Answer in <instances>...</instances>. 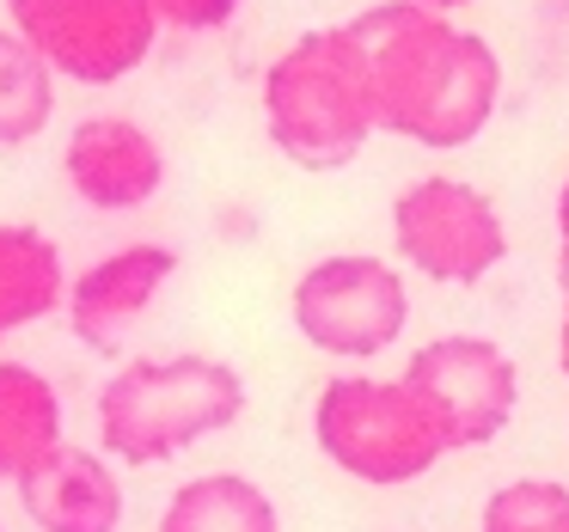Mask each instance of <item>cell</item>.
Wrapping results in <instances>:
<instances>
[{
  "instance_id": "d6986e66",
  "label": "cell",
  "mask_w": 569,
  "mask_h": 532,
  "mask_svg": "<svg viewBox=\"0 0 569 532\" xmlns=\"http://www.w3.org/2000/svg\"><path fill=\"white\" fill-rule=\"evenodd\" d=\"M410 7H422V13H459V7H471V0H410Z\"/></svg>"
},
{
  "instance_id": "7c38bea8",
  "label": "cell",
  "mask_w": 569,
  "mask_h": 532,
  "mask_svg": "<svg viewBox=\"0 0 569 532\" xmlns=\"http://www.w3.org/2000/svg\"><path fill=\"white\" fill-rule=\"evenodd\" d=\"M68 294L62 245L31 221H0V343L50 319Z\"/></svg>"
},
{
  "instance_id": "30bf717a",
  "label": "cell",
  "mask_w": 569,
  "mask_h": 532,
  "mask_svg": "<svg viewBox=\"0 0 569 532\" xmlns=\"http://www.w3.org/2000/svg\"><path fill=\"white\" fill-rule=\"evenodd\" d=\"M172 270H178V251L153 245V239L99 258L80 282H68V294H62L68 300V331L87 349H99V355H117L129 324L153 307V294L172 282Z\"/></svg>"
},
{
  "instance_id": "8992f818",
  "label": "cell",
  "mask_w": 569,
  "mask_h": 532,
  "mask_svg": "<svg viewBox=\"0 0 569 532\" xmlns=\"http://www.w3.org/2000/svg\"><path fill=\"white\" fill-rule=\"evenodd\" d=\"M392 245L417 275L447 288H471L508 258V227L496 202L466 178H417L392 202Z\"/></svg>"
},
{
  "instance_id": "9c48e42d",
  "label": "cell",
  "mask_w": 569,
  "mask_h": 532,
  "mask_svg": "<svg viewBox=\"0 0 569 532\" xmlns=\"http://www.w3.org/2000/svg\"><path fill=\"white\" fill-rule=\"evenodd\" d=\"M62 172L87 209L136 214L160 197L166 153L136 117H87V123H74V135L62 148Z\"/></svg>"
},
{
  "instance_id": "4fadbf2b",
  "label": "cell",
  "mask_w": 569,
  "mask_h": 532,
  "mask_svg": "<svg viewBox=\"0 0 569 532\" xmlns=\"http://www.w3.org/2000/svg\"><path fill=\"white\" fill-rule=\"evenodd\" d=\"M62 446V392L26 361H0V483H19Z\"/></svg>"
},
{
  "instance_id": "ffe728a7",
  "label": "cell",
  "mask_w": 569,
  "mask_h": 532,
  "mask_svg": "<svg viewBox=\"0 0 569 532\" xmlns=\"http://www.w3.org/2000/svg\"><path fill=\"white\" fill-rule=\"evenodd\" d=\"M557 361H563V380H569V294H563V331H557Z\"/></svg>"
},
{
  "instance_id": "9a60e30c",
  "label": "cell",
  "mask_w": 569,
  "mask_h": 532,
  "mask_svg": "<svg viewBox=\"0 0 569 532\" xmlns=\"http://www.w3.org/2000/svg\"><path fill=\"white\" fill-rule=\"evenodd\" d=\"M56 117V74L26 38L0 31V148H26Z\"/></svg>"
},
{
  "instance_id": "44dd1931",
  "label": "cell",
  "mask_w": 569,
  "mask_h": 532,
  "mask_svg": "<svg viewBox=\"0 0 569 532\" xmlns=\"http://www.w3.org/2000/svg\"><path fill=\"white\" fill-rule=\"evenodd\" d=\"M0 532H7V526H0Z\"/></svg>"
},
{
  "instance_id": "5b68a950",
  "label": "cell",
  "mask_w": 569,
  "mask_h": 532,
  "mask_svg": "<svg viewBox=\"0 0 569 532\" xmlns=\"http://www.w3.org/2000/svg\"><path fill=\"white\" fill-rule=\"evenodd\" d=\"M13 38L43 56L50 74L80 87H117L160 43L153 0H7Z\"/></svg>"
},
{
  "instance_id": "52a82bcc",
  "label": "cell",
  "mask_w": 569,
  "mask_h": 532,
  "mask_svg": "<svg viewBox=\"0 0 569 532\" xmlns=\"http://www.w3.org/2000/svg\"><path fill=\"white\" fill-rule=\"evenodd\" d=\"M410 294L405 275L380 258H319L295 282V331L319 355L373 361L405 337Z\"/></svg>"
},
{
  "instance_id": "2e32d148",
  "label": "cell",
  "mask_w": 569,
  "mask_h": 532,
  "mask_svg": "<svg viewBox=\"0 0 569 532\" xmlns=\"http://www.w3.org/2000/svg\"><path fill=\"white\" fill-rule=\"evenodd\" d=\"M478 532H569V490L557 478H515L490 490Z\"/></svg>"
},
{
  "instance_id": "ac0fdd59",
  "label": "cell",
  "mask_w": 569,
  "mask_h": 532,
  "mask_svg": "<svg viewBox=\"0 0 569 532\" xmlns=\"http://www.w3.org/2000/svg\"><path fill=\"white\" fill-rule=\"evenodd\" d=\"M557 275H563V294H569V178L557 190Z\"/></svg>"
},
{
  "instance_id": "3957f363",
  "label": "cell",
  "mask_w": 569,
  "mask_h": 532,
  "mask_svg": "<svg viewBox=\"0 0 569 532\" xmlns=\"http://www.w3.org/2000/svg\"><path fill=\"white\" fill-rule=\"evenodd\" d=\"M246 416V380L214 355L129 361L99 392V446L123 465H166Z\"/></svg>"
},
{
  "instance_id": "7a4b0ae2",
  "label": "cell",
  "mask_w": 569,
  "mask_h": 532,
  "mask_svg": "<svg viewBox=\"0 0 569 532\" xmlns=\"http://www.w3.org/2000/svg\"><path fill=\"white\" fill-rule=\"evenodd\" d=\"M263 129L300 172H343L373 135L368 62L349 26L300 31L263 68Z\"/></svg>"
},
{
  "instance_id": "e0dca14e",
  "label": "cell",
  "mask_w": 569,
  "mask_h": 532,
  "mask_svg": "<svg viewBox=\"0 0 569 532\" xmlns=\"http://www.w3.org/2000/svg\"><path fill=\"white\" fill-rule=\"evenodd\" d=\"M246 0H153V19L172 31H190V38H209V31H227L239 19Z\"/></svg>"
},
{
  "instance_id": "5bb4252c",
  "label": "cell",
  "mask_w": 569,
  "mask_h": 532,
  "mask_svg": "<svg viewBox=\"0 0 569 532\" xmlns=\"http://www.w3.org/2000/svg\"><path fill=\"white\" fill-rule=\"evenodd\" d=\"M160 532H282V514L263 483L239 478V471H202L172 490Z\"/></svg>"
},
{
  "instance_id": "277c9868",
  "label": "cell",
  "mask_w": 569,
  "mask_h": 532,
  "mask_svg": "<svg viewBox=\"0 0 569 532\" xmlns=\"http://www.w3.org/2000/svg\"><path fill=\"white\" fill-rule=\"evenodd\" d=\"M312 441L343 478L373 490L417 483L447 459L429 404L405 380H368V373L325 380V392L312 398Z\"/></svg>"
},
{
  "instance_id": "6da1fadb",
  "label": "cell",
  "mask_w": 569,
  "mask_h": 532,
  "mask_svg": "<svg viewBox=\"0 0 569 532\" xmlns=\"http://www.w3.org/2000/svg\"><path fill=\"white\" fill-rule=\"evenodd\" d=\"M349 31L368 62L373 129L435 153L471 148L490 129L502 99V62L478 31L422 13L410 0H380L349 19Z\"/></svg>"
},
{
  "instance_id": "8fae6325",
  "label": "cell",
  "mask_w": 569,
  "mask_h": 532,
  "mask_svg": "<svg viewBox=\"0 0 569 532\" xmlns=\"http://www.w3.org/2000/svg\"><path fill=\"white\" fill-rule=\"evenodd\" d=\"M13 490L38 532H117L123 526V483H117L111 459L87 453V446L62 441Z\"/></svg>"
},
{
  "instance_id": "ba28073f",
  "label": "cell",
  "mask_w": 569,
  "mask_h": 532,
  "mask_svg": "<svg viewBox=\"0 0 569 532\" xmlns=\"http://www.w3.org/2000/svg\"><path fill=\"white\" fill-rule=\"evenodd\" d=\"M398 380L429 404L447 453L496 441L520 404V373L508 361V349L490 343V337H435L405 361Z\"/></svg>"
}]
</instances>
